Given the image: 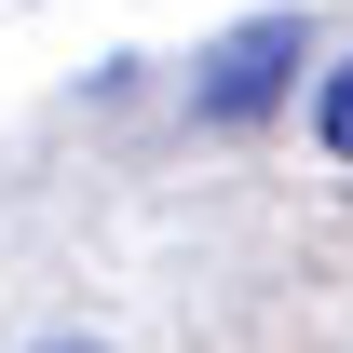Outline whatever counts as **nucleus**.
<instances>
[{"label":"nucleus","mask_w":353,"mask_h":353,"mask_svg":"<svg viewBox=\"0 0 353 353\" xmlns=\"http://www.w3.org/2000/svg\"><path fill=\"white\" fill-rule=\"evenodd\" d=\"M312 136H326V150H340V163H353V54H340V68H326V95H312Z\"/></svg>","instance_id":"nucleus-2"},{"label":"nucleus","mask_w":353,"mask_h":353,"mask_svg":"<svg viewBox=\"0 0 353 353\" xmlns=\"http://www.w3.org/2000/svg\"><path fill=\"white\" fill-rule=\"evenodd\" d=\"M299 14H259V28H231L218 54H204V82H190V123H259L272 95H285V68H299Z\"/></svg>","instance_id":"nucleus-1"}]
</instances>
